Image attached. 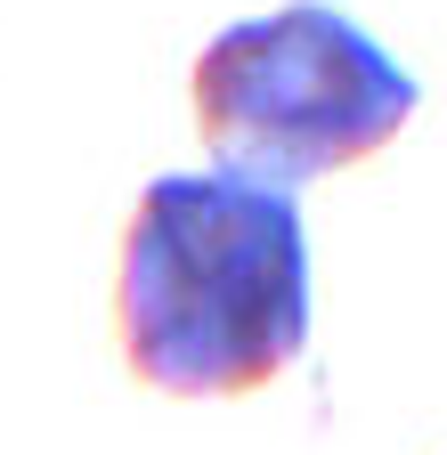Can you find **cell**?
Returning a JSON list of instances; mask_svg holds the SVG:
<instances>
[{
  "mask_svg": "<svg viewBox=\"0 0 447 455\" xmlns=\"http://www.w3.org/2000/svg\"><path fill=\"white\" fill-rule=\"evenodd\" d=\"M123 358L147 390L236 398L309 341V236L285 188L163 171L139 188L115 276Z\"/></svg>",
  "mask_w": 447,
  "mask_h": 455,
  "instance_id": "6da1fadb",
  "label": "cell"
},
{
  "mask_svg": "<svg viewBox=\"0 0 447 455\" xmlns=\"http://www.w3.org/2000/svg\"><path fill=\"white\" fill-rule=\"evenodd\" d=\"M188 90L220 171L260 188H301L382 155L423 106V82L325 0H293L212 33Z\"/></svg>",
  "mask_w": 447,
  "mask_h": 455,
  "instance_id": "7a4b0ae2",
  "label": "cell"
}]
</instances>
